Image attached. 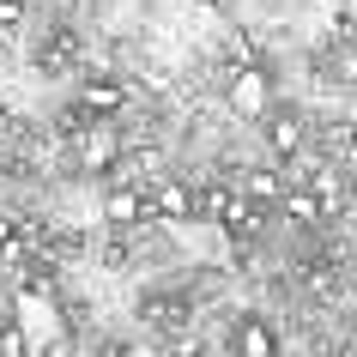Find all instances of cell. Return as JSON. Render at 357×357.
Wrapping results in <instances>:
<instances>
[{"label": "cell", "instance_id": "cell-1", "mask_svg": "<svg viewBox=\"0 0 357 357\" xmlns=\"http://www.w3.org/2000/svg\"><path fill=\"white\" fill-rule=\"evenodd\" d=\"M225 103L236 115H248V121H261L273 109V79H266V67H230L225 73Z\"/></svg>", "mask_w": 357, "mask_h": 357}, {"label": "cell", "instance_id": "cell-2", "mask_svg": "<svg viewBox=\"0 0 357 357\" xmlns=\"http://www.w3.org/2000/svg\"><path fill=\"white\" fill-rule=\"evenodd\" d=\"M103 225L133 230V225H158V218H151V200L133 188V182H109V194H103Z\"/></svg>", "mask_w": 357, "mask_h": 357}, {"label": "cell", "instance_id": "cell-3", "mask_svg": "<svg viewBox=\"0 0 357 357\" xmlns=\"http://www.w3.org/2000/svg\"><path fill=\"white\" fill-rule=\"evenodd\" d=\"M128 109V85L109 73H97V79H79V115H97V121H109V115Z\"/></svg>", "mask_w": 357, "mask_h": 357}, {"label": "cell", "instance_id": "cell-4", "mask_svg": "<svg viewBox=\"0 0 357 357\" xmlns=\"http://www.w3.org/2000/svg\"><path fill=\"white\" fill-rule=\"evenodd\" d=\"M194 206H200V200H194L182 182H164V188L151 194V218H158V225H188Z\"/></svg>", "mask_w": 357, "mask_h": 357}, {"label": "cell", "instance_id": "cell-5", "mask_svg": "<svg viewBox=\"0 0 357 357\" xmlns=\"http://www.w3.org/2000/svg\"><path fill=\"white\" fill-rule=\"evenodd\" d=\"M115 151H121V139H115L109 128H91V133H79V164H85V169H97V176H103V169L115 176Z\"/></svg>", "mask_w": 357, "mask_h": 357}, {"label": "cell", "instance_id": "cell-6", "mask_svg": "<svg viewBox=\"0 0 357 357\" xmlns=\"http://www.w3.org/2000/svg\"><path fill=\"white\" fill-rule=\"evenodd\" d=\"M236 357H279V333H273V321L248 315L236 327Z\"/></svg>", "mask_w": 357, "mask_h": 357}, {"label": "cell", "instance_id": "cell-7", "mask_svg": "<svg viewBox=\"0 0 357 357\" xmlns=\"http://www.w3.org/2000/svg\"><path fill=\"white\" fill-rule=\"evenodd\" d=\"M266 146H273V164H291V158L303 151V121H297V115H273Z\"/></svg>", "mask_w": 357, "mask_h": 357}, {"label": "cell", "instance_id": "cell-8", "mask_svg": "<svg viewBox=\"0 0 357 357\" xmlns=\"http://www.w3.org/2000/svg\"><path fill=\"white\" fill-rule=\"evenodd\" d=\"M243 194H248V200H261V206H266V200L279 206V200H284V176H279V164H273V169H243Z\"/></svg>", "mask_w": 357, "mask_h": 357}, {"label": "cell", "instance_id": "cell-9", "mask_svg": "<svg viewBox=\"0 0 357 357\" xmlns=\"http://www.w3.org/2000/svg\"><path fill=\"white\" fill-rule=\"evenodd\" d=\"M284 212H291V218H303V225H327V206H321L315 194L309 188H284V200H279Z\"/></svg>", "mask_w": 357, "mask_h": 357}, {"label": "cell", "instance_id": "cell-10", "mask_svg": "<svg viewBox=\"0 0 357 357\" xmlns=\"http://www.w3.org/2000/svg\"><path fill=\"white\" fill-rule=\"evenodd\" d=\"M0 357H31V333L19 321H0Z\"/></svg>", "mask_w": 357, "mask_h": 357}, {"label": "cell", "instance_id": "cell-11", "mask_svg": "<svg viewBox=\"0 0 357 357\" xmlns=\"http://www.w3.org/2000/svg\"><path fill=\"white\" fill-rule=\"evenodd\" d=\"M24 19V6H19V0H0V24H19Z\"/></svg>", "mask_w": 357, "mask_h": 357}, {"label": "cell", "instance_id": "cell-12", "mask_svg": "<svg viewBox=\"0 0 357 357\" xmlns=\"http://www.w3.org/2000/svg\"><path fill=\"white\" fill-rule=\"evenodd\" d=\"M6 139H13V115L0 109V146H6Z\"/></svg>", "mask_w": 357, "mask_h": 357}]
</instances>
